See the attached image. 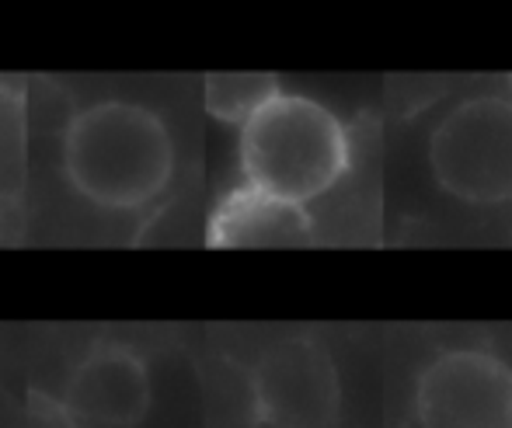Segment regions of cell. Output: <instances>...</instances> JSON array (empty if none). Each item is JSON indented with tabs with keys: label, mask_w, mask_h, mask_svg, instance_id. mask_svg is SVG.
<instances>
[{
	"label": "cell",
	"mask_w": 512,
	"mask_h": 428,
	"mask_svg": "<svg viewBox=\"0 0 512 428\" xmlns=\"http://www.w3.org/2000/svg\"><path fill=\"white\" fill-rule=\"evenodd\" d=\"M70 185L102 209H140L168 188L175 143L161 115L129 101H98L70 119L63 136Z\"/></svg>",
	"instance_id": "obj_1"
},
{
	"label": "cell",
	"mask_w": 512,
	"mask_h": 428,
	"mask_svg": "<svg viewBox=\"0 0 512 428\" xmlns=\"http://www.w3.org/2000/svg\"><path fill=\"white\" fill-rule=\"evenodd\" d=\"M345 122L310 94L279 91L241 126V171L248 188L310 206L349 174Z\"/></svg>",
	"instance_id": "obj_2"
},
{
	"label": "cell",
	"mask_w": 512,
	"mask_h": 428,
	"mask_svg": "<svg viewBox=\"0 0 512 428\" xmlns=\"http://www.w3.org/2000/svg\"><path fill=\"white\" fill-rule=\"evenodd\" d=\"M429 168L467 206L512 202V94H471L436 122Z\"/></svg>",
	"instance_id": "obj_3"
},
{
	"label": "cell",
	"mask_w": 512,
	"mask_h": 428,
	"mask_svg": "<svg viewBox=\"0 0 512 428\" xmlns=\"http://www.w3.org/2000/svg\"><path fill=\"white\" fill-rule=\"evenodd\" d=\"M418 428H512V362L492 348H446L411 394Z\"/></svg>",
	"instance_id": "obj_4"
},
{
	"label": "cell",
	"mask_w": 512,
	"mask_h": 428,
	"mask_svg": "<svg viewBox=\"0 0 512 428\" xmlns=\"http://www.w3.org/2000/svg\"><path fill=\"white\" fill-rule=\"evenodd\" d=\"M251 394L272 428H328L342 401L335 362L310 338L272 345L251 373Z\"/></svg>",
	"instance_id": "obj_5"
},
{
	"label": "cell",
	"mask_w": 512,
	"mask_h": 428,
	"mask_svg": "<svg viewBox=\"0 0 512 428\" xmlns=\"http://www.w3.org/2000/svg\"><path fill=\"white\" fill-rule=\"evenodd\" d=\"M74 428H136L150 408L147 366L122 345H95L60 397Z\"/></svg>",
	"instance_id": "obj_6"
},
{
	"label": "cell",
	"mask_w": 512,
	"mask_h": 428,
	"mask_svg": "<svg viewBox=\"0 0 512 428\" xmlns=\"http://www.w3.org/2000/svg\"><path fill=\"white\" fill-rule=\"evenodd\" d=\"M314 241V220L304 206L272 199L255 188H237L209 220L213 248H297Z\"/></svg>",
	"instance_id": "obj_7"
},
{
	"label": "cell",
	"mask_w": 512,
	"mask_h": 428,
	"mask_svg": "<svg viewBox=\"0 0 512 428\" xmlns=\"http://www.w3.org/2000/svg\"><path fill=\"white\" fill-rule=\"evenodd\" d=\"M272 94L279 87L265 74H216L206 81V108L216 119L244 126Z\"/></svg>",
	"instance_id": "obj_8"
},
{
	"label": "cell",
	"mask_w": 512,
	"mask_h": 428,
	"mask_svg": "<svg viewBox=\"0 0 512 428\" xmlns=\"http://www.w3.org/2000/svg\"><path fill=\"white\" fill-rule=\"evenodd\" d=\"M28 428H74L60 401H46V397H32L28 408Z\"/></svg>",
	"instance_id": "obj_9"
}]
</instances>
